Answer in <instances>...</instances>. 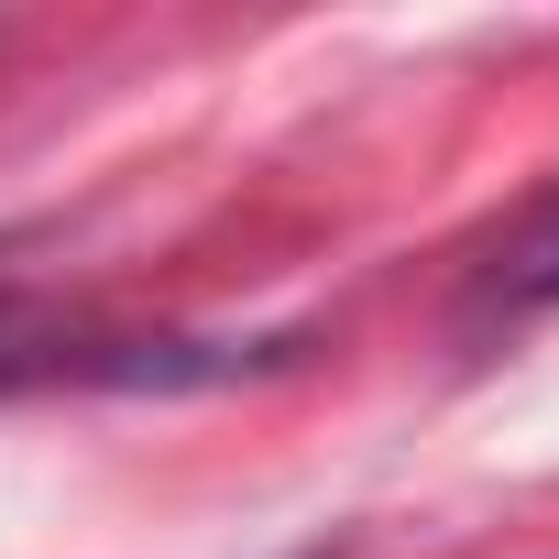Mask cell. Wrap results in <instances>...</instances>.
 Wrapping results in <instances>:
<instances>
[{
    "instance_id": "cell-1",
    "label": "cell",
    "mask_w": 559,
    "mask_h": 559,
    "mask_svg": "<svg viewBox=\"0 0 559 559\" xmlns=\"http://www.w3.org/2000/svg\"><path fill=\"white\" fill-rule=\"evenodd\" d=\"M472 297L483 308H559V187H537L472 263Z\"/></svg>"
}]
</instances>
